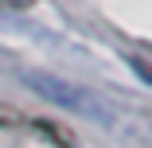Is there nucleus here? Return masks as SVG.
<instances>
[{
    "instance_id": "7ed1b4c3",
    "label": "nucleus",
    "mask_w": 152,
    "mask_h": 148,
    "mask_svg": "<svg viewBox=\"0 0 152 148\" xmlns=\"http://www.w3.org/2000/svg\"><path fill=\"white\" fill-rule=\"evenodd\" d=\"M0 129H27V113H20V109L0 101Z\"/></svg>"
},
{
    "instance_id": "20e7f679",
    "label": "nucleus",
    "mask_w": 152,
    "mask_h": 148,
    "mask_svg": "<svg viewBox=\"0 0 152 148\" xmlns=\"http://www.w3.org/2000/svg\"><path fill=\"white\" fill-rule=\"evenodd\" d=\"M31 0H0V12H12V8H27Z\"/></svg>"
},
{
    "instance_id": "39448f33",
    "label": "nucleus",
    "mask_w": 152,
    "mask_h": 148,
    "mask_svg": "<svg viewBox=\"0 0 152 148\" xmlns=\"http://www.w3.org/2000/svg\"><path fill=\"white\" fill-rule=\"evenodd\" d=\"M8 58H12L8 51H0V70H4V66H8Z\"/></svg>"
},
{
    "instance_id": "f257e3e1",
    "label": "nucleus",
    "mask_w": 152,
    "mask_h": 148,
    "mask_svg": "<svg viewBox=\"0 0 152 148\" xmlns=\"http://www.w3.org/2000/svg\"><path fill=\"white\" fill-rule=\"evenodd\" d=\"M20 78L31 86L43 101H55V105H63V109H70V113H86V117H94V121L109 125V109L90 94V90H82V86L58 78V74H47V70H23Z\"/></svg>"
},
{
    "instance_id": "f03ea898",
    "label": "nucleus",
    "mask_w": 152,
    "mask_h": 148,
    "mask_svg": "<svg viewBox=\"0 0 152 148\" xmlns=\"http://www.w3.org/2000/svg\"><path fill=\"white\" fill-rule=\"evenodd\" d=\"M27 129L39 133V136L51 140V144H58V148H74V133H70L66 125H58V121H47V117H27Z\"/></svg>"
}]
</instances>
